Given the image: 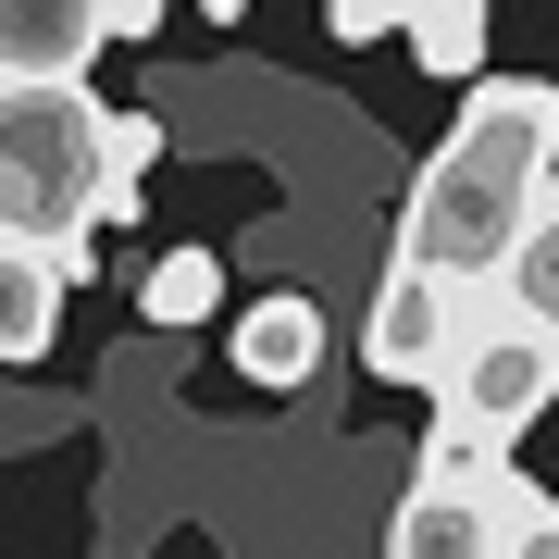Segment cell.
I'll use <instances>...</instances> for the list:
<instances>
[{"label":"cell","mask_w":559,"mask_h":559,"mask_svg":"<svg viewBox=\"0 0 559 559\" xmlns=\"http://www.w3.org/2000/svg\"><path fill=\"white\" fill-rule=\"evenodd\" d=\"M485 323V286H448V274H411V261H385V286H373V311H360V373L373 385H423L436 399V373H448V348Z\"/></svg>","instance_id":"277c9868"},{"label":"cell","mask_w":559,"mask_h":559,"mask_svg":"<svg viewBox=\"0 0 559 559\" xmlns=\"http://www.w3.org/2000/svg\"><path fill=\"white\" fill-rule=\"evenodd\" d=\"M100 50V0H0V87H75Z\"/></svg>","instance_id":"ba28073f"},{"label":"cell","mask_w":559,"mask_h":559,"mask_svg":"<svg viewBox=\"0 0 559 559\" xmlns=\"http://www.w3.org/2000/svg\"><path fill=\"white\" fill-rule=\"evenodd\" d=\"M87 286V237H0V373H38V360L62 348V299Z\"/></svg>","instance_id":"8992f818"},{"label":"cell","mask_w":559,"mask_h":559,"mask_svg":"<svg viewBox=\"0 0 559 559\" xmlns=\"http://www.w3.org/2000/svg\"><path fill=\"white\" fill-rule=\"evenodd\" d=\"M485 299H498L510 323H535V336L559 348V187H547V212L522 224V249L498 261V286H485Z\"/></svg>","instance_id":"30bf717a"},{"label":"cell","mask_w":559,"mask_h":559,"mask_svg":"<svg viewBox=\"0 0 559 559\" xmlns=\"http://www.w3.org/2000/svg\"><path fill=\"white\" fill-rule=\"evenodd\" d=\"M224 360H237L261 399H286V385H311V373H323V311L299 299V286H261V299L224 323Z\"/></svg>","instance_id":"52a82bcc"},{"label":"cell","mask_w":559,"mask_h":559,"mask_svg":"<svg viewBox=\"0 0 559 559\" xmlns=\"http://www.w3.org/2000/svg\"><path fill=\"white\" fill-rule=\"evenodd\" d=\"M522 510H535V485L510 460H485V473H411L399 522H385V559H498Z\"/></svg>","instance_id":"5b68a950"},{"label":"cell","mask_w":559,"mask_h":559,"mask_svg":"<svg viewBox=\"0 0 559 559\" xmlns=\"http://www.w3.org/2000/svg\"><path fill=\"white\" fill-rule=\"evenodd\" d=\"M411 62L436 87H485V38H498V13H485V0H411Z\"/></svg>","instance_id":"9c48e42d"},{"label":"cell","mask_w":559,"mask_h":559,"mask_svg":"<svg viewBox=\"0 0 559 559\" xmlns=\"http://www.w3.org/2000/svg\"><path fill=\"white\" fill-rule=\"evenodd\" d=\"M50 423H62V411H38V399H0V448H38Z\"/></svg>","instance_id":"5bb4252c"},{"label":"cell","mask_w":559,"mask_h":559,"mask_svg":"<svg viewBox=\"0 0 559 559\" xmlns=\"http://www.w3.org/2000/svg\"><path fill=\"white\" fill-rule=\"evenodd\" d=\"M323 25H336V38L360 50V38H399V25H411V0H336Z\"/></svg>","instance_id":"7c38bea8"},{"label":"cell","mask_w":559,"mask_h":559,"mask_svg":"<svg viewBox=\"0 0 559 559\" xmlns=\"http://www.w3.org/2000/svg\"><path fill=\"white\" fill-rule=\"evenodd\" d=\"M62 224H138L112 175V112L87 87H0V237L62 249Z\"/></svg>","instance_id":"7a4b0ae2"},{"label":"cell","mask_w":559,"mask_h":559,"mask_svg":"<svg viewBox=\"0 0 559 559\" xmlns=\"http://www.w3.org/2000/svg\"><path fill=\"white\" fill-rule=\"evenodd\" d=\"M498 559H559V498H535V510H522V522H510V547H498Z\"/></svg>","instance_id":"4fadbf2b"},{"label":"cell","mask_w":559,"mask_h":559,"mask_svg":"<svg viewBox=\"0 0 559 559\" xmlns=\"http://www.w3.org/2000/svg\"><path fill=\"white\" fill-rule=\"evenodd\" d=\"M559 187V87L547 75H485L460 87V124L423 150L411 212H399V261L448 286H498V261L522 249V224Z\"/></svg>","instance_id":"6da1fadb"},{"label":"cell","mask_w":559,"mask_h":559,"mask_svg":"<svg viewBox=\"0 0 559 559\" xmlns=\"http://www.w3.org/2000/svg\"><path fill=\"white\" fill-rule=\"evenodd\" d=\"M547 399H559V348L485 299V323L448 348V373H436V436H423V473H485V460H510V448L547 423Z\"/></svg>","instance_id":"3957f363"},{"label":"cell","mask_w":559,"mask_h":559,"mask_svg":"<svg viewBox=\"0 0 559 559\" xmlns=\"http://www.w3.org/2000/svg\"><path fill=\"white\" fill-rule=\"evenodd\" d=\"M138 311L150 323H224V261L212 249H162L138 274Z\"/></svg>","instance_id":"8fae6325"}]
</instances>
